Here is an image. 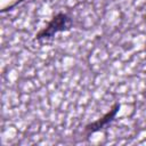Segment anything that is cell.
Segmentation results:
<instances>
[{"mask_svg":"<svg viewBox=\"0 0 146 146\" xmlns=\"http://www.w3.org/2000/svg\"><path fill=\"white\" fill-rule=\"evenodd\" d=\"M72 27V19L65 13H58L52 17V19L47 24L44 29L36 33L35 40H48L51 39L58 32L68 31Z\"/></svg>","mask_w":146,"mask_h":146,"instance_id":"6da1fadb","label":"cell"},{"mask_svg":"<svg viewBox=\"0 0 146 146\" xmlns=\"http://www.w3.org/2000/svg\"><path fill=\"white\" fill-rule=\"evenodd\" d=\"M119 108H120V105H119V104H115V105L111 108V111L107 112L102 119H99V120H97V121H95V122H92V123L86 125V128H84L86 131H88V133H92V132H96V131L100 130L102 128H104L107 123H110V122L114 119V116H115L116 112L119 111Z\"/></svg>","mask_w":146,"mask_h":146,"instance_id":"7a4b0ae2","label":"cell"}]
</instances>
